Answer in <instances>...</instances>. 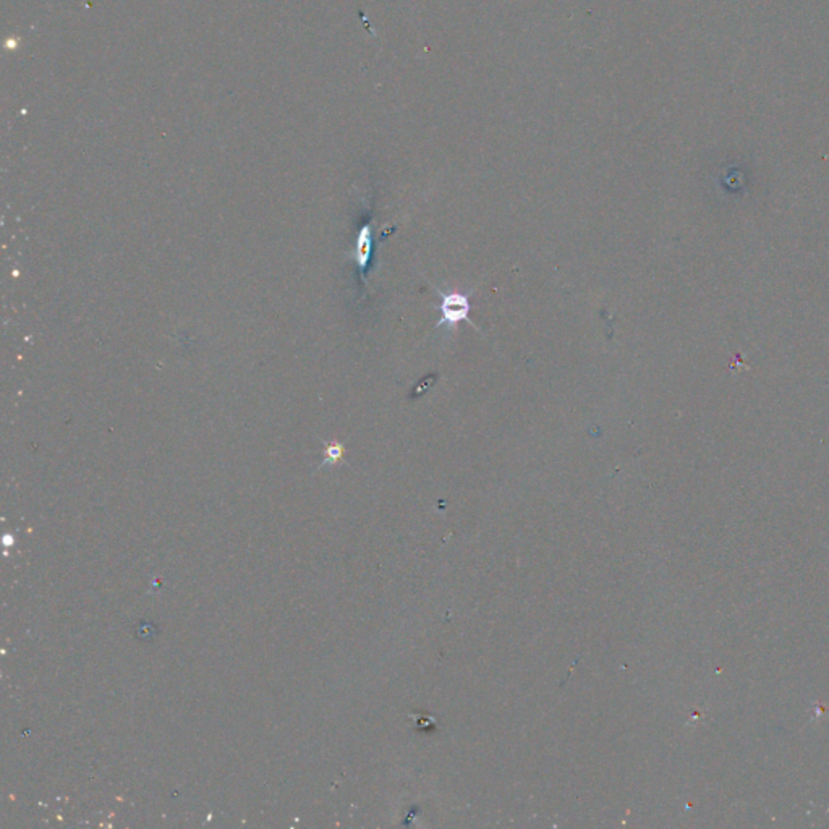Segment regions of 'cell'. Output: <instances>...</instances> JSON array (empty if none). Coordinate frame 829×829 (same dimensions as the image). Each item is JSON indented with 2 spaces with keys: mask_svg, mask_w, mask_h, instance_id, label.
I'll list each match as a JSON object with an SVG mask.
<instances>
[{
  "mask_svg": "<svg viewBox=\"0 0 829 829\" xmlns=\"http://www.w3.org/2000/svg\"><path fill=\"white\" fill-rule=\"evenodd\" d=\"M436 290L440 292L442 301H440V319L434 326V329H440L442 326L455 328V324H459L460 321H467L470 326H473L475 329L480 330L477 324L470 319L471 305H470L467 295L462 294V292H444V290H440V287H436Z\"/></svg>",
  "mask_w": 829,
  "mask_h": 829,
  "instance_id": "6da1fadb",
  "label": "cell"
},
{
  "mask_svg": "<svg viewBox=\"0 0 829 829\" xmlns=\"http://www.w3.org/2000/svg\"><path fill=\"white\" fill-rule=\"evenodd\" d=\"M369 251H371V228L367 226V227L361 228L359 250H357V259L360 263L361 269L367 268Z\"/></svg>",
  "mask_w": 829,
  "mask_h": 829,
  "instance_id": "7a4b0ae2",
  "label": "cell"
}]
</instances>
